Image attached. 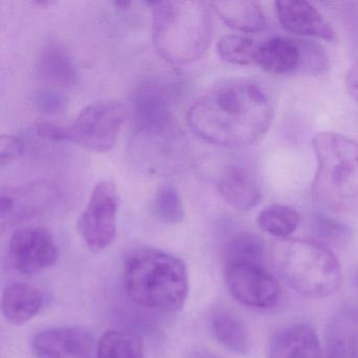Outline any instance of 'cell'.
Here are the masks:
<instances>
[{"label":"cell","mask_w":358,"mask_h":358,"mask_svg":"<svg viewBox=\"0 0 358 358\" xmlns=\"http://www.w3.org/2000/svg\"><path fill=\"white\" fill-rule=\"evenodd\" d=\"M225 264L245 263L264 266L266 245L263 238L251 232H243L230 238L224 247Z\"/></svg>","instance_id":"cell-24"},{"label":"cell","mask_w":358,"mask_h":358,"mask_svg":"<svg viewBox=\"0 0 358 358\" xmlns=\"http://www.w3.org/2000/svg\"><path fill=\"white\" fill-rule=\"evenodd\" d=\"M271 99L257 83L232 80L196 100L187 113L192 131L223 148H244L265 136L273 121Z\"/></svg>","instance_id":"cell-1"},{"label":"cell","mask_w":358,"mask_h":358,"mask_svg":"<svg viewBox=\"0 0 358 358\" xmlns=\"http://www.w3.org/2000/svg\"><path fill=\"white\" fill-rule=\"evenodd\" d=\"M176 83L148 77L134 87L131 108L136 133H159L176 127L173 103L177 95Z\"/></svg>","instance_id":"cell-7"},{"label":"cell","mask_w":358,"mask_h":358,"mask_svg":"<svg viewBox=\"0 0 358 358\" xmlns=\"http://www.w3.org/2000/svg\"><path fill=\"white\" fill-rule=\"evenodd\" d=\"M152 210L154 217L166 225H177L185 217L181 194L171 185L159 188L152 200Z\"/></svg>","instance_id":"cell-26"},{"label":"cell","mask_w":358,"mask_h":358,"mask_svg":"<svg viewBox=\"0 0 358 358\" xmlns=\"http://www.w3.org/2000/svg\"><path fill=\"white\" fill-rule=\"evenodd\" d=\"M355 282H356V285H357V287H358V270H357V271H356V273H355Z\"/></svg>","instance_id":"cell-35"},{"label":"cell","mask_w":358,"mask_h":358,"mask_svg":"<svg viewBox=\"0 0 358 358\" xmlns=\"http://www.w3.org/2000/svg\"><path fill=\"white\" fill-rule=\"evenodd\" d=\"M190 358H223L221 356L215 355L213 353H209V352L202 351V352H196L194 355Z\"/></svg>","instance_id":"cell-34"},{"label":"cell","mask_w":358,"mask_h":358,"mask_svg":"<svg viewBox=\"0 0 358 358\" xmlns=\"http://www.w3.org/2000/svg\"><path fill=\"white\" fill-rule=\"evenodd\" d=\"M9 257L18 272L30 275L53 267L59 259V252L49 230L24 227L12 234Z\"/></svg>","instance_id":"cell-12"},{"label":"cell","mask_w":358,"mask_h":358,"mask_svg":"<svg viewBox=\"0 0 358 358\" xmlns=\"http://www.w3.org/2000/svg\"><path fill=\"white\" fill-rule=\"evenodd\" d=\"M301 51V66L299 73L303 74H324L330 68V60L324 50L317 43L311 41H297Z\"/></svg>","instance_id":"cell-28"},{"label":"cell","mask_w":358,"mask_h":358,"mask_svg":"<svg viewBox=\"0 0 358 358\" xmlns=\"http://www.w3.org/2000/svg\"><path fill=\"white\" fill-rule=\"evenodd\" d=\"M268 358H324L320 339L308 324H295L274 335Z\"/></svg>","instance_id":"cell-15"},{"label":"cell","mask_w":358,"mask_h":358,"mask_svg":"<svg viewBox=\"0 0 358 358\" xmlns=\"http://www.w3.org/2000/svg\"><path fill=\"white\" fill-rule=\"evenodd\" d=\"M327 358H358V316H341L331 324Z\"/></svg>","instance_id":"cell-22"},{"label":"cell","mask_w":358,"mask_h":358,"mask_svg":"<svg viewBox=\"0 0 358 358\" xmlns=\"http://www.w3.org/2000/svg\"><path fill=\"white\" fill-rule=\"evenodd\" d=\"M213 11L230 28L246 33L259 32L267 26V18L259 3L250 0L211 3Z\"/></svg>","instance_id":"cell-19"},{"label":"cell","mask_w":358,"mask_h":358,"mask_svg":"<svg viewBox=\"0 0 358 358\" xmlns=\"http://www.w3.org/2000/svg\"><path fill=\"white\" fill-rule=\"evenodd\" d=\"M224 278L230 294L247 307L270 309L280 301V282L264 266L225 264Z\"/></svg>","instance_id":"cell-9"},{"label":"cell","mask_w":358,"mask_h":358,"mask_svg":"<svg viewBox=\"0 0 358 358\" xmlns=\"http://www.w3.org/2000/svg\"><path fill=\"white\" fill-rule=\"evenodd\" d=\"M131 154L140 166L152 173H169L187 161V145L177 127L159 133H136Z\"/></svg>","instance_id":"cell-10"},{"label":"cell","mask_w":358,"mask_h":358,"mask_svg":"<svg viewBox=\"0 0 358 358\" xmlns=\"http://www.w3.org/2000/svg\"><path fill=\"white\" fill-rule=\"evenodd\" d=\"M272 261L286 284L303 296H330L343 282L336 255L316 241L280 240L272 248Z\"/></svg>","instance_id":"cell-5"},{"label":"cell","mask_w":358,"mask_h":358,"mask_svg":"<svg viewBox=\"0 0 358 358\" xmlns=\"http://www.w3.org/2000/svg\"><path fill=\"white\" fill-rule=\"evenodd\" d=\"M95 357L144 358V343L136 333L113 329L100 337Z\"/></svg>","instance_id":"cell-23"},{"label":"cell","mask_w":358,"mask_h":358,"mask_svg":"<svg viewBox=\"0 0 358 358\" xmlns=\"http://www.w3.org/2000/svg\"><path fill=\"white\" fill-rule=\"evenodd\" d=\"M345 87L350 96L358 102V62L348 71L345 76Z\"/></svg>","instance_id":"cell-33"},{"label":"cell","mask_w":358,"mask_h":358,"mask_svg":"<svg viewBox=\"0 0 358 358\" xmlns=\"http://www.w3.org/2000/svg\"><path fill=\"white\" fill-rule=\"evenodd\" d=\"M119 206L120 198L114 183L96 184L77 222L79 236L94 252L106 250L116 238Z\"/></svg>","instance_id":"cell-8"},{"label":"cell","mask_w":358,"mask_h":358,"mask_svg":"<svg viewBox=\"0 0 358 358\" xmlns=\"http://www.w3.org/2000/svg\"><path fill=\"white\" fill-rule=\"evenodd\" d=\"M316 232L322 238L329 241H341L349 236V228L335 220L324 215H317L315 217Z\"/></svg>","instance_id":"cell-30"},{"label":"cell","mask_w":358,"mask_h":358,"mask_svg":"<svg viewBox=\"0 0 358 358\" xmlns=\"http://www.w3.org/2000/svg\"><path fill=\"white\" fill-rule=\"evenodd\" d=\"M35 131L39 137L52 141H69L68 127H62L49 121H39L35 125Z\"/></svg>","instance_id":"cell-32"},{"label":"cell","mask_w":358,"mask_h":358,"mask_svg":"<svg viewBox=\"0 0 358 358\" xmlns=\"http://www.w3.org/2000/svg\"><path fill=\"white\" fill-rule=\"evenodd\" d=\"M299 213L288 205L271 204L264 208L257 217V225L274 238H288L299 225Z\"/></svg>","instance_id":"cell-25"},{"label":"cell","mask_w":358,"mask_h":358,"mask_svg":"<svg viewBox=\"0 0 358 358\" xmlns=\"http://www.w3.org/2000/svg\"><path fill=\"white\" fill-rule=\"evenodd\" d=\"M210 331L213 337L229 351L242 355L248 353L250 349L248 328L236 314L226 311L215 313L210 320Z\"/></svg>","instance_id":"cell-21"},{"label":"cell","mask_w":358,"mask_h":358,"mask_svg":"<svg viewBox=\"0 0 358 358\" xmlns=\"http://www.w3.org/2000/svg\"><path fill=\"white\" fill-rule=\"evenodd\" d=\"M217 188L222 199L238 210H251L261 200V192L253 178L246 169L236 165L223 171Z\"/></svg>","instance_id":"cell-16"},{"label":"cell","mask_w":358,"mask_h":358,"mask_svg":"<svg viewBox=\"0 0 358 358\" xmlns=\"http://www.w3.org/2000/svg\"><path fill=\"white\" fill-rule=\"evenodd\" d=\"M255 64L273 75H286L299 72L301 51L294 39L272 37L257 47Z\"/></svg>","instance_id":"cell-17"},{"label":"cell","mask_w":358,"mask_h":358,"mask_svg":"<svg viewBox=\"0 0 358 358\" xmlns=\"http://www.w3.org/2000/svg\"><path fill=\"white\" fill-rule=\"evenodd\" d=\"M152 5V41L159 55L176 66L200 59L213 38L210 3L175 0Z\"/></svg>","instance_id":"cell-3"},{"label":"cell","mask_w":358,"mask_h":358,"mask_svg":"<svg viewBox=\"0 0 358 358\" xmlns=\"http://www.w3.org/2000/svg\"><path fill=\"white\" fill-rule=\"evenodd\" d=\"M59 198L57 186L48 181H33L9 186L0 192L1 226H12L45 213Z\"/></svg>","instance_id":"cell-11"},{"label":"cell","mask_w":358,"mask_h":358,"mask_svg":"<svg viewBox=\"0 0 358 358\" xmlns=\"http://www.w3.org/2000/svg\"><path fill=\"white\" fill-rule=\"evenodd\" d=\"M275 10L278 20L287 32L299 36L334 41L332 27L308 1L278 0L275 3Z\"/></svg>","instance_id":"cell-14"},{"label":"cell","mask_w":358,"mask_h":358,"mask_svg":"<svg viewBox=\"0 0 358 358\" xmlns=\"http://www.w3.org/2000/svg\"><path fill=\"white\" fill-rule=\"evenodd\" d=\"M45 296L32 285L16 282L5 289L1 297L3 316L11 324L20 326L35 317L43 309Z\"/></svg>","instance_id":"cell-18"},{"label":"cell","mask_w":358,"mask_h":358,"mask_svg":"<svg viewBox=\"0 0 358 358\" xmlns=\"http://www.w3.org/2000/svg\"><path fill=\"white\" fill-rule=\"evenodd\" d=\"M39 76L52 85L71 87L77 81V69L70 52L56 43H48L37 62Z\"/></svg>","instance_id":"cell-20"},{"label":"cell","mask_w":358,"mask_h":358,"mask_svg":"<svg viewBox=\"0 0 358 358\" xmlns=\"http://www.w3.org/2000/svg\"><path fill=\"white\" fill-rule=\"evenodd\" d=\"M257 47L248 37L229 35L220 39L217 51L224 62L234 66H249L255 62Z\"/></svg>","instance_id":"cell-27"},{"label":"cell","mask_w":358,"mask_h":358,"mask_svg":"<svg viewBox=\"0 0 358 358\" xmlns=\"http://www.w3.org/2000/svg\"><path fill=\"white\" fill-rule=\"evenodd\" d=\"M24 141L20 138L12 135H3L0 138V166L13 162L24 154Z\"/></svg>","instance_id":"cell-31"},{"label":"cell","mask_w":358,"mask_h":358,"mask_svg":"<svg viewBox=\"0 0 358 358\" xmlns=\"http://www.w3.org/2000/svg\"><path fill=\"white\" fill-rule=\"evenodd\" d=\"M316 173L312 198L335 213L358 207V143L341 134L320 133L312 139Z\"/></svg>","instance_id":"cell-4"},{"label":"cell","mask_w":358,"mask_h":358,"mask_svg":"<svg viewBox=\"0 0 358 358\" xmlns=\"http://www.w3.org/2000/svg\"><path fill=\"white\" fill-rule=\"evenodd\" d=\"M32 351L36 358H92L94 338L80 327H56L33 337Z\"/></svg>","instance_id":"cell-13"},{"label":"cell","mask_w":358,"mask_h":358,"mask_svg":"<svg viewBox=\"0 0 358 358\" xmlns=\"http://www.w3.org/2000/svg\"><path fill=\"white\" fill-rule=\"evenodd\" d=\"M124 120L125 108L120 102H94L68 127L69 141L94 152H108L116 143Z\"/></svg>","instance_id":"cell-6"},{"label":"cell","mask_w":358,"mask_h":358,"mask_svg":"<svg viewBox=\"0 0 358 358\" xmlns=\"http://www.w3.org/2000/svg\"><path fill=\"white\" fill-rule=\"evenodd\" d=\"M123 287L135 305L150 311L173 313L183 308L189 278L180 257L161 249L131 250L123 263Z\"/></svg>","instance_id":"cell-2"},{"label":"cell","mask_w":358,"mask_h":358,"mask_svg":"<svg viewBox=\"0 0 358 358\" xmlns=\"http://www.w3.org/2000/svg\"><path fill=\"white\" fill-rule=\"evenodd\" d=\"M33 102L35 108L41 112L54 114L66 108V98L55 90L43 89L34 94Z\"/></svg>","instance_id":"cell-29"}]
</instances>
